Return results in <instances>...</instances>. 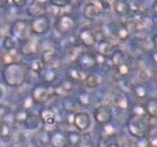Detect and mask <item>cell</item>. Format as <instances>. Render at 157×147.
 Listing matches in <instances>:
<instances>
[{"mask_svg":"<svg viewBox=\"0 0 157 147\" xmlns=\"http://www.w3.org/2000/svg\"><path fill=\"white\" fill-rule=\"evenodd\" d=\"M3 81L6 85L12 87H20L27 78V69L21 63L5 65L2 72Z\"/></svg>","mask_w":157,"mask_h":147,"instance_id":"1","label":"cell"},{"mask_svg":"<svg viewBox=\"0 0 157 147\" xmlns=\"http://www.w3.org/2000/svg\"><path fill=\"white\" fill-rule=\"evenodd\" d=\"M127 127L129 133L134 137H145L151 129L149 123V116L130 115L127 119Z\"/></svg>","mask_w":157,"mask_h":147,"instance_id":"2","label":"cell"},{"mask_svg":"<svg viewBox=\"0 0 157 147\" xmlns=\"http://www.w3.org/2000/svg\"><path fill=\"white\" fill-rule=\"evenodd\" d=\"M54 96H56L55 87L52 84L44 83L36 84L31 93V98L35 104H46Z\"/></svg>","mask_w":157,"mask_h":147,"instance_id":"3","label":"cell"},{"mask_svg":"<svg viewBox=\"0 0 157 147\" xmlns=\"http://www.w3.org/2000/svg\"><path fill=\"white\" fill-rule=\"evenodd\" d=\"M10 35L15 41L19 42L26 41L32 38L30 21L26 19H18L14 21L10 27Z\"/></svg>","mask_w":157,"mask_h":147,"instance_id":"4","label":"cell"},{"mask_svg":"<svg viewBox=\"0 0 157 147\" xmlns=\"http://www.w3.org/2000/svg\"><path fill=\"white\" fill-rule=\"evenodd\" d=\"M76 24V19L71 14L62 13L57 16L55 27L61 35H67L75 30Z\"/></svg>","mask_w":157,"mask_h":147,"instance_id":"5","label":"cell"},{"mask_svg":"<svg viewBox=\"0 0 157 147\" xmlns=\"http://www.w3.org/2000/svg\"><path fill=\"white\" fill-rule=\"evenodd\" d=\"M30 24L32 33L38 35L48 33L51 28L50 20L46 15L34 18L30 21Z\"/></svg>","mask_w":157,"mask_h":147,"instance_id":"6","label":"cell"},{"mask_svg":"<svg viewBox=\"0 0 157 147\" xmlns=\"http://www.w3.org/2000/svg\"><path fill=\"white\" fill-rule=\"evenodd\" d=\"M94 117L96 122L101 125H104L111 122L113 117V112L108 105H101L94 110Z\"/></svg>","mask_w":157,"mask_h":147,"instance_id":"7","label":"cell"},{"mask_svg":"<svg viewBox=\"0 0 157 147\" xmlns=\"http://www.w3.org/2000/svg\"><path fill=\"white\" fill-rule=\"evenodd\" d=\"M78 41L85 47H93L97 44V34L93 28L84 27L78 33Z\"/></svg>","mask_w":157,"mask_h":147,"instance_id":"8","label":"cell"},{"mask_svg":"<svg viewBox=\"0 0 157 147\" xmlns=\"http://www.w3.org/2000/svg\"><path fill=\"white\" fill-rule=\"evenodd\" d=\"M41 44L38 41L32 38V37L26 41H22L18 47V51L21 55H34L38 53Z\"/></svg>","mask_w":157,"mask_h":147,"instance_id":"9","label":"cell"},{"mask_svg":"<svg viewBox=\"0 0 157 147\" xmlns=\"http://www.w3.org/2000/svg\"><path fill=\"white\" fill-rule=\"evenodd\" d=\"M39 116L44 130H46L48 127L54 126L57 123V114L55 110L50 107H44L40 110Z\"/></svg>","mask_w":157,"mask_h":147,"instance_id":"10","label":"cell"},{"mask_svg":"<svg viewBox=\"0 0 157 147\" xmlns=\"http://www.w3.org/2000/svg\"><path fill=\"white\" fill-rule=\"evenodd\" d=\"M91 124L90 115L86 112H77L74 114L73 125L79 131H86Z\"/></svg>","mask_w":157,"mask_h":147,"instance_id":"11","label":"cell"},{"mask_svg":"<svg viewBox=\"0 0 157 147\" xmlns=\"http://www.w3.org/2000/svg\"><path fill=\"white\" fill-rule=\"evenodd\" d=\"M77 64L78 67H81L84 71L97 67L98 64H97L95 54L88 53V52L81 54L78 57Z\"/></svg>","mask_w":157,"mask_h":147,"instance_id":"12","label":"cell"},{"mask_svg":"<svg viewBox=\"0 0 157 147\" xmlns=\"http://www.w3.org/2000/svg\"><path fill=\"white\" fill-rule=\"evenodd\" d=\"M38 76L41 83L52 84L58 78V72L55 67L45 65L41 71L38 72Z\"/></svg>","mask_w":157,"mask_h":147,"instance_id":"13","label":"cell"},{"mask_svg":"<svg viewBox=\"0 0 157 147\" xmlns=\"http://www.w3.org/2000/svg\"><path fill=\"white\" fill-rule=\"evenodd\" d=\"M101 12H102L101 8L93 2L86 4L84 8V10H83L84 18L87 20H90V21L98 18L101 15Z\"/></svg>","mask_w":157,"mask_h":147,"instance_id":"14","label":"cell"},{"mask_svg":"<svg viewBox=\"0 0 157 147\" xmlns=\"http://www.w3.org/2000/svg\"><path fill=\"white\" fill-rule=\"evenodd\" d=\"M67 74L71 82L79 83L84 81L87 74H85V71L83 70L81 67L76 65L68 67L67 70Z\"/></svg>","mask_w":157,"mask_h":147,"instance_id":"15","label":"cell"},{"mask_svg":"<svg viewBox=\"0 0 157 147\" xmlns=\"http://www.w3.org/2000/svg\"><path fill=\"white\" fill-rule=\"evenodd\" d=\"M27 12L29 15L33 17V18L46 15L47 6H46V4H41V3L36 2H32L27 8Z\"/></svg>","mask_w":157,"mask_h":147,"instance_id":"16","label":"cell"},{"mask_svg":"<svg viewBox=\"0 0 157 147\" xmlns=\"http://www.w3.org/2000/svg\"><path fill=\"white\" fill-rule=\"evenodd\" d=\"M22 123L24 126L28 130H35V129L38 128L40 124L41 123V118H40L39 115L29 113Z\"/></svg>","mask_w":157,"mask_h":147,"instance_id":"17","label":"cell"},{"mask_svg":"<svg viewBox=\"0 0 157 147\" xmlns=\"http://www.w3.org/2000/svg\"><path fill=\"white\" fill-rule=\"evenodd\" d=\"M51 133H52V134H51L49 139H50L51 143L52 144V146L64 147V145L66 144V142H67L65 135L60 133V132L56 131V130Z\"/></svg>","mask_w":157,"mask_h":147,"instance_id":"18","label":"cell"},{"mask_svg":"<svg viewBox=\"0 0 157 147\" xmlns=\"http://www.w3.org/2000/svg\"><path fill=\"white\" fill-rule=\"evenodd\" d=\"M113 33L118 39L122 41H127L130 35V29L127 27V24H121L116 26L114 28V30H113Z\"/></svg>","mask_w":157,"mask_h":147,"instance_id":"19","label":"cell"},{"mask_svg":"<svg viewBox=\"0 0 157 147\" xmlns=\"http://www.w3.org/2000/svg\"><path fill=\"white\" fill-rule=\"evenodd\" d=\"M56 48L55 47H53V46H50L48 48L44 49V51L42 52L41 59L45 65H49V64H52L55 61V58L56 57Z\"/></svg>","mask_w":157,"mask_h":147,"instance_id":"20","label":"cell"},{"mask_svg":"<svg viewBox=\"0 0 157 147\" xmlns=\"http://www.w3.org/2000/svg\"><path fill=\"white\" fill-rule=\"evenodd\" d=\"M113 8L116 13L121 15H128L131 11L130 4L124 0H117Z\"/></svg>","mask_w":157,"mask_h":147,"instance_id":"21","label":"cell"},{"mask_svg":"<svg viewBox=\"0 0 157 147\" xmlns=\"http://www.w3.org/2000/svg\"><path fill=\"white\" fill-rule=\"evenodd\" d=\"M144 109L147 116L156 117L157 115V100L156 98H149L144 103Z\"/></svg>","mask_w":157,"mask_h":147,"instance_id":"22","label":"cell"},{"mask_svg":"<svg viewBox=\"0 0 157 147\" xmlns=\"http://www.w3.org/2000/svg\"><path fill=\"white\" fill-rule=\"evenodd\" d=\"M84 82L85 85L87 86L88 88L94 89L96 88L97 87L100 85L101 82V77L95 73H90L87 74L84 80Z\"/></svg>","mask_w":157,"mask_h":147,"instance_id":"23","label":"cell"},{"mask_svg":"<svg viewBox=\"0 0 157 147\" xmlns=\"http://www.w3.org/2000/svg\"><path fill=\"white\" fill-rule=\"evenodd\" d=\"M18 55H20L18 49L17 51L16 49H14V50L6 51V53L3 54L1 57V60L4 65L13 64V63H19L17 61Z\"/></svg>","mask_w":157,"mask_h":147,"instance_id":"24","label":"cell"},{"mask_svg":"<svg viewBox=\"0 0 157 147\" xmlns=\"http://www.w3.org/2000/svg\"><path fill=\"white\" fill-rule=\"evenodd\" d=\"M133 93L135 96L140 100L146 99L148 96V89L146 86L145 83H140L136 84L132 87Z\"/></svg>","mask_w":157,"mask_h":147,"instance_id":"25","label":"cell"},{"mask_svg":"<svg viewBox=\"0 0 157 147\" xmlns=\"http://www.w3.org/2000/svg\"><path fill=\"white\" fill-rule=\"evenodd\" d=\"M130 101L128 97L125 94H119L114 98V106L120 110H129L130 108Z\"/></svg>","mask_w":157,"mask_h":147,"instance_id":"26","label":"cell"},{"mask_svg":"<svg viewBox=\"0 0 157 147\" xmlns=\"http://www.w3.org/2000/svg\"><path fill=\"white\" fill-rule=\"evenodd\" d=\"M78 105V104L76 101V100H74L73 98L71 97H65L62 103L63 108H64V110L67 113H75V112L77 110Z\"/></svg>","mask_w":157,"mask_h":147,"instance_id":"27","label":"cell"},{"mask_svg":"<svg viewBox=\"0 0 157 147\" xmlns=\"http://www.w3.org/2000/svg\"><path fill=\"white\" fill-rule=\"evenodd\" d=\"M111 62L113 66L117 67L119 66L120 64H123V63L126 62V55L121 51L117 50L115 51L111 55Z\"/></svg>","mask_w":157,"mask_h":147,"instance_id":"28","label":"cell"},{"mask_svg":"<svg viewBox=\"0 0 157 147\" xmlns=\"http://www.w3.org/2000/svg\"><path fill=\"white\" fill-rule=\"evenodd\" d=\"M129 110H130L131 115H134V116H146L147 115L144 104H141V103L135 102L133 104H130Z\"/></svg>","mask_w":157,"mask_h":147,"instance_id":"29","label":"cell"},{"mask_svg":"<svg viewBox=\"0 0 157 147\" xmlns=\"http://www.w3.org/2000/svg\"><path fill=\"white\" fill-rule=\"evenodd\" d=\"M76 101L78 102V104H81V105L84 106V107H88L89 105H90V102H91L90 95L87 92L84 91V90L80 91L78 93Z\"/></svg>","mask_w":157,"mask_h":147,"instance_id":"30","label":"cell"},{"mask_svg":"<svg viewBox=\"0 0 157 147\" xmlns=\"http://www.w3.org/2000/svg\"><path fill=\"white\" fill-rule=\"evenodd\" d=\"M112 50V46L108 41H101L98 43V53L107 56L109 53H110Z\"/></svg>","mask_w":157,"mask_h":147,"instance_id":"31","label":"cell"},{"mask_svg":"<svg viewBox=\"0 0 157 147\" xmlns=\"http://www.w3.org/2000/svg\"><path fill=\"white\" fill-rule=\"evenodd\" d=\"M65 137L67 142L74 144V145H78L81 141V136L77 132H70L67 135H65Z\"/></svg>","mask_w":157,"mask_h":147,"instance_id":"32","label":"cell"},{"mask_svg":"<svg viewBox=\"0 0 157 147\" xmlns=\"http://www.w3.org/2000/svg\"><path fill=\"white\" fill-rule=\"evenodd\" d=\"M154 75V72L152 71V70L148 68H144L140 72V79L141 83H146L147 81H150L152 77Z\"/></svg>","mask_w":157,"mask_h":147,"instance_id":"33","label":"cell"},{"mask_svg":"<svg viewBox=\"0 0 157 147\" xmlns=\"http://www.w3.org/2000/svg\"><path fill=\"white\" fill-rule=\"evenodd\" d=\"M3 46L6 51H12L14 49H16V41L12 37L7 36L5 38L4 41H3Z\"/></svg>","mask_w":157,"mask_h":147,"instance_id":"34","label":"cell"},{"mask_svg":"<svg viewBox=\"0 0 157 147\" xmlns=\"http://www.w3.org/2000/svg\"><path fill=\"white\" fill-rule=\"evenodd\" d=\"M116 69L118 74L122 77H125L128 76L130 72V67L128 64H127V62L120 64L119 66L116 67Z\"/></svg>","mask_w":157,"mask_h":147,"instance_id":"35","label":"cell"},{"mask_svg":"<svg viewBox=\"0 0 157 147\" xmlns=\"http://www.w3.org/2000/svg\"><path fill=\"white\" fill-rule=\"evenodd\" d=\"M29 114V110H26L23 108H19L15 112V120L18 123H23L28 115Z\"/></svg>","mask_w":157,"mask_h":147,"instance_id":"36","label":"cell"},{"mask_svg":"<svg viewBox=\"0 0 157 147\" xmlns=\"http://www.w3.org/2000/svg\"><path fill=\"white\" fill-rule=\"evenodd\" d=\"M11 128L9 123L6 122H2L0 123V136L3 139H6L10 136Z\"/></svg>","mask_w":157,"mask_h":147,"instance_id":"37","label":"cell"},{"mask_svg":"<svg viewBox=\"0 0 157 147\" xmlns=\"http://www.w3.org/2000/svg\"><path fill=\"white\" fill-rule=\"evenodd\" d=\"M44 66H45V64L41 61V59H37L32 61V63L30 64V68L32 71L35 72V73H36L38 74V72L41 71Z\"/></svg>","mask_w":157,"mask_h":147,"instance_id":"38","label":"cell"},{"mask_svg":"<svg viewBox=\"0 0 157 147\" xmlns=\"http://www.w3.org/2000/svg\"><path fill=\"white\" fill-rule=\"evenodd\" d=\"M103 126V130H104V133L107 135L108 137H112L115 135V132H116V128L111 123H108L107 124H104Z\"/></svg>","mask_w":157,"mask_h":147,"instance_id":"39","label":"cell"},{"mask_svg":"<svg viewBox=\"0 0 157 147\" xmlns=\"http://www.w3.org/2000/svg\"><path fill=\"white\" fill-rule=\"evenodd\" d=\"M51 4L57 8H64L68 6L71 0H49Z\"/></svg>","mask_w":157,"mask_h":147,"instance_id":"40","label":"cell"},{"mask_svg":"<svg viewBox=\"0 0 157 147\" xmlns=\"http://www.w3.org/2000/svg\"><path fill=\"white\" fill-rule=\"evenodd\" d=\"M11 113V110L9 107L5 105H0V119H5Z\"/></svg>","mask_w":157,"mask_h":147,"instance_id":"41","label":"cell"},{"mask_svg":"<svg viewBox=\"0 0 157 147\" xmlns=\"http://www.w3.org/2000/svg\"><path fill=\"white\" fill-rule=\"evenodd\" d=\"M117 0H100L101 7L104 9H110L113 6Z\"/></svg>","mask_w":157,"mask_h":147,"instance_id":"42","label":"cell"},{"mask_svg":"<svg viewBox=\"0 0 157 147\" xmlns=\"http://www.w3.org/2000/svg\"><path fill=\"white\" fill-rule=\"evenodd\" d=\"M34 104H35V103L33 102V100H32V99L30 96L29 98H26V99H25V100L23 101V103L21 104V107L26 110H29V109L32 108V107L33 106Z\"/></svg>","mask_w":157,"mask_h":147,"instance_id":"43","label":"cell"},{"mask_svg":"<svg viewBox=\"0 0 157 147\" xmlns=\"http://www.w3.org/2000/svg\"><path fill=\"white\" fill-rule=\"evenodd\" d=\"M15 6L18 8H23L27 4V0H12Z\"/></svg>","mask_w":157,"mask_h":147,"instance_id":"44","label":"cell"},{"mask_svg":"<svg viewBox=\"0 0 157 147\" xmlns=\"http://www.w3.org/2000/svg\"><path fill=\"white\" fill-rule=\"evenodd\" d=\"M148 145L150 147H156V136H152L150 140L148 141Z\"/></svg>","mask_w":157,"mask_h":147,"instance_id":"45","label":"cell"},{"mask_svg":"<svg viewBox=\"0 0 157 147\" xmlns=\"http://www.w3.org/2000/svg\"><path fill=\"white\" fill-rule=\"evenodd\" d=\"M105 147H120L119 144L117 142H113L111 143H107L106 142V146Z\"/></svg>","mask_w":157,"mask_h":147,"instance_id":"46","label":"cell"},{"mask_svg":"<svg viewBox=\"0 0 157 147\" xmlns=\"http://www.w3.org/2000/svg\"><path fill=\"white\" fill-rule=\"evenodd\" d=\"M9 3V0H0V8H3Z\"/></svg>","mask_w":157,"mask_h":147,"instance_id":"47","label":"cell"},{"mask_svg":"<svg viewBox=\"0 0 157 147\" xmlns=\"http://www.w3.org/2000/svg\"><path fill=\"white\" fill-rule=\"evenodd\" d=\"M64 147H78V145H74V144L68 143V142H66V144L64 145Z\"/></svg>","mask_w":157,"mask_h":147,"instance_id":"48","label":"cell"},{"mask_svg":"<svg viewBox=\"0 0 157 147\" xmlns=\"http://www.w3.org/2000/svg\"><path fill=\"white\" fill-rule=\"evenodd\" d=\"M3 95H4V90H3L2 87L0 85V99H2V98Z\"/></svg>","mask_w":157,"mask_h":147,"instance_id":"49","label":"cell"},{"mask_svg":"<svg viewBox=\"0 0 157 147\" xmlns=\"http://www.w3.org/2000/svg\"><path fill=\"white\" fill-rule=\"evenodd\" d=\"M48 0H33V2H36L41 3V4H46Z\"/></svg>","mask_w":157,"mask_h":147,"instance_id":"50","label":"cell"}]
</instances>
